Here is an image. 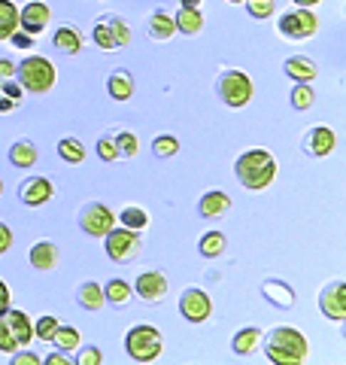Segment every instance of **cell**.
Returning a JSON list of instances; mask_svg holds the SVG:
<instances>
[{
	"instance_id": "ee69618b",
	"label": "cell",
	"mask_w": 346,
	"mask_h": 365,
	"mask_svg": "<svg viewBox=\"0 0 346 365\" xmlns=\"http://www.w3.org/2000/svg\"><path fill=\"white\" fill-rule=\"evenodd\" d=\"M9 247H13V232H9V225L0 222V253H6Z\"/></svg>"
},
{
	"instance_id": "8992f818",
	"label": "cell",
	"mask_w": 346,
	"mask_h": 365,
	"mask_svg": "<svg viewBox=\"0 0 346 365\" xmlns=\"http://www.w3.org/2000/svg\"><path fill=\"white\" fill-rule=\"evenodd\" d=\"M107 256L112 262H131L137 259V253H140V237H137V232H131V228H110L107 235Z\"/></svg>"
},
{
	"instance_id": "5bb4252c",
	"label": "cell",
	"mask_w": 346,
	"mask_h": 365,
	"mask_svg": "<svg viewBox=\"0 0 346 365\" xmlns=\"http://www.w3.org/2000/svg\"><path fill=\"white\" fill-rule=\"evenodd\" d=\"M52 195H55V189H52V182L46 177H33V180H28L25 186H21V201L31 204V207H40V204H46Z\"/></svg>"
},
{
	"instance_id": "52a82bcc",
	"label": "cell",
	"mask_w": 346,
	"mask_h": 365,
	"mask_svg": "<svg viewBox=\"0 0 346 365\" xmlns=\"http://www.w3.org/2000/svg\"><path fill=\"white\" fill-rule=\"evenodd\" d=\"M280 34L285 40H307L316 34V16L307 6H298L292 13L280 16Z\"/></svg>"
},
{
	"instance_id": "d590c367",
	"label": "cell",
	"mask_w": 346,
	"mask_h": 365,
	"mask_svg": "<svg viewBox=\"0 0 346 365\" xmlns=\"http://www.w3.org/2000/svg\"><path fill=\"white\" fill-rule=\"evenodd\" d=\"M292 104H295V110H310L313 107V88L310 86H295L292 88Z\"/></svg>"
},
{
	"instance_id": "e575fe53",
	"label": "cell",
	"mask_w": 346,
	"mask_h": 365,
	"mask_svg": "<svg viewBox=\"0 0 346 365\" xmlns=\"http://www.w3.org/2000/svg\"><path fill=\"white\" fill-rule=\"evenodd\" d=\"M95 43L100 46V49H119L115 46V37H112V28H110V21H98L95 25Z\"/></svg>"
},
{
	"instance_id": "6da1fadb",
	"label": "cell",
	"mask_w": 346,
	"mask_h": 365,
	"mask_svg": "<svg viewBox=\"0 0 346 365\" xmlns=\"http://www.w3.org/2000/svg\"><path fill=\"white\" fill-rule=\"evenodd\" d=\"M234 174L240 180V186L264 189V186H271L273 177H276V158L268 150H249L237 158Z\"/></svg>"
},
{
	"instance_id": "7dc6e473",
	"label": "cell",
	"mask_w": 346,
	"mask_h": 365,
	"mask_svg": "<svg viewBox=\"0 0 346 365\" xmlns=\"http://www.w3.org/2000/svg\"><path fill=\"white\" fill-rule=\"evenodd\" d=\"M6 307H9V289H6V283L0 280V314H4Z\"/></svg>"
},
{
	"instance_id": "7402d4cb",
	"label": "cell",
	"mask_w": 346,
	"mask_h": 365,
	"mask_svg": "<svg viewBox=\"0 0 346 365\" xmlns=\"http://www.w3.org/2000/svg\"><path fill=\"white\" fill-rule=\"evenodd\" d=\"M258 341H261V329H256V326L240 329V332L234 335V341H231V350H234L237 356H246V353L256 350Z\"/></svg>"
},
{
	"instance_id": "30bf717a",
	"label": "cell",
	"mask_w": 346,
	"mask_h": 365,
	"mask_svg": "<svg viewBox=\"0 0 346 365\" xmlns=\"http://www.w3.org/2000/svg\"><path fill=\"white\" fill-rule=\"evenodd\" d=\"M319 307H322V314H325L328 319H343L346 317V283L337 280V283H331V287L322 289Z\"/></svg>"
},
{
	"instance_id": "f6af8a7d",
	"label": "cell",
	"mask_w": 346,
	"mask_h": 365,
	"mask_svg": "<svg viewBox=\"0 0 346 365\" xmlns=\"http://www.w3.org/2000/svg\"><path fill=\"white\" fill-rule=\"evenodd\" d=\"M13 365H40V356L37 353H19L13 356Z\"/></svg>"
},
{
	"instance_id": "c3c4849f",
	"label": "cell",
	"mask_w": 346,
	"mask_h": 365,
	"mask_svg": "<svg viewBox=\"0 0 346 365\" xmlns=\"http://www.w3.org/2000/svg\"><path fill=\"white\" fill-rule=\"evenodd\" d=\"M46 365H70V359L61 356V353H52V356L46 359Z\"/></svg>"
},
{
	"instance_id": "ac0fdd59",
	"label": "cell",
	"mask_w": 346,
	"mask_h": 365,
	"mask_svg": "<svg viewBox=\"0 0 346 365\" xmlns=\"http://www.w3.org/2000/svg\"><path fill=\"white\" fill-rule=\"evenodd\" d=\"M285 73L292 79H298V83H310V79H316L319 71H316V64L310 58H304V55H295V58L285 61Z\"/></svg>"
},
{
	"instance_id": "d6986e66",
	"label": "cell",
	"mask_w": 346,
	"mask_h": 365,
	"mask_svg": "<svg viewBox=\"0 0 346 365\" xmlns=\"http://www.w3.org/2000/svg\"><path fill=\"white\" fill-rule=\"evenodd\" d=\"M177 31H182V34H201V28H204V16H201V9H194V6H182L179 13H177Z\"/></svg>"
},
{
	"instance_id": "4dcf8cb0",
	"label": "cell",
	"mask_w": 346,
	"mask_h": 365,
	"mask_svg": "<svg viewBox=\"0 0 346 365\" xmlns=\"http://www.w3.org/2000/svg\"><path fill=\"white\" fill-rule=\"evenodd\" d=\"M52 341H55V347L64 350V353L67 350H76L79 347V332H76V329H70V326H58Z\"/></svg>"
},
{
	"instance_id": "4fadbf2b",
	"label": "cell",
	"mask_w": 346,
	"mask_h": 365,
	"mask_svg": "<svg viewBox=\"0 0 346 365\" xmlns=\"http://www.w3.org/2000/svg\"><path fill=\"white\" fill-rule=\"evenodd\" d=\"M334 143H337V140H334V131L325 128V125H316V128H310V134H307L304 150L310 155H316V158H325L334 150Z\"/></svg>"
},
{
	"instance_id": "83f0119b",
	"label": "cell",
	"mask_w": 346,
	"mask_h": 365,
	"mask_svg": "<svg viewBox=\"0 0 346 365\" xmlns=\"http://www.w3.org/2000/svg\"><path fill=\"white\" fill-rule=\"evenodd\" d=\"M198 250H201V256H206V259L222 256V253H225V235H222V232H206V235L201 237Z\"/></svg>"
},
{
	"instance_id": "7c38bea8",
	"label": "cell",
	"mask_w": 346,
	"mask_h": 365,
	"mask_svg": "<svg viewBox=\"0 0 346 365\" xmlns=\"http://www.w3.org/2000/svg\"><path fill=\"white\" fill-rule=\"evenodd\" d=\"M49 6L46 4H28L25 9H19V25H21V31H28L31 37L33 34H40L46 25H49Z\"/></svg>"
},
{
	"instance_id": "b9f144b4",
	"label": "cell",
	"mask_w": 346,
	"mask_h": 365,
	"mask_svg": "<svg viewBox=\"0 0 346 365\" xmlns=\"http://www.w3.org/2000/svg\"><path fill=\"white\" fill-rule=\"evenodd\" d=\"M79 365H100L103 362V356H100V350L98 347H85L83 353H79V359H76Z\"/></svg>"
},
{
	"instance_id": "e0dca14e",
	"label": "cell",
	"mask_w": 346,
	"mask_h": 365,
	"mask_svg": "<svg viewBox=\"0 0 346 365\" xmlns=\"http://www.w3.org/2000/svg\"><path fill=\"white\" fill-rule=\"evenodd\" d=\"M28 259H31V265L37 268V271H52L58 265V247L49 244V241H40V244L31 247Z\"/></svg>"
},
{
	"instance_id": "bcb514c9",
	"label": "cell",
	"mask_w": 346,
	"mask_h": 365,
	"mask_svg": "<svg viewBox=\"0 0 346 365\" xmlns=\"http://www.w3.org/2000/svg\"><path fill=\"white\" fill-rule=\"evenodd\" d=\"M13 73H16V64L9 58H0V79H9Z\"/></svg>"
},
{
	"instance_id": "11a10c76",
	"label": "cell",
	"mask_w": 346,
	"mask_h": 365,
	"mask_svg": "<svg viewBox=\"0 0 346 365\" xmlns=\"http://www.w3.org/2000/svg\"><path fill=\"white\" fill-rule=\"evenodd\" d=\"M0 192H4V182H0Z\"/></svg>"
},
{
	"instance_id": "f1b7e54d",
	"label": "cell",
	"mask_w": 346,
	"mask_h": 365,
	"mask_svg": "<svg viewBox=\"0 0 346 365\" xmlns=\"http://www.w3.org/2000/svg\"><path fill=\"white\" fill-rule=\"evenodd\" d=\"M103 295H107L110 304H128L131 302V287L125 280L115 277V280H110L107 287H103Z\"/></svg>"
},
{
	"instance_id": "f5cc1de1",
	"label": "cell",
	"mask_w": 346,
	"mask_h": 365,
	"mask_svg": "<svg viewBox=\"0 0 346 365\" xmlns=\"http://www.w3.org/2000/svg\"><path fill=\"white\" fill-rule=\"evenodd\" d=\"M182 6H194V9H201V0H182Z\"/></svg>"
},
{
	"instance_id": "ffe728a7",
	"label": "cell",
	"mask_w": 346,
	"mask_h": 365,
	"mask_svg": "<svg viewBox=\"0 0 346 365\" xmlns=\"http://www.w3.org/2000/svg\"><path fill=\"white\" fill-rule=\"evenodd\" d=\"M231 207V198L225 195V192H206V195L201 198V204H198V210H201V216H222L225 210Z\"/></svg>"
},
{
	"instance_id": "74e56055",
	"label": "cell",
	"mask_w": 346,
	"mask_h": 365,
	"mask_svg": "<svg viewBox=\"0 0 346 365\" xmlns=\"http://www.w3.org/2000/svg\"><path fill=\"white\" fill-rule=\"evenodd\" d=\"M16 350H19V344H16L13 332H9L4 314H0V353H16Z\"/></svg>"
},
{
	"instance_id": "cb8c5ba5",
	"label": "cell",
	"mask_w": 346,
	"mask_h": 365,
	"mask_svg": "<svg viewBox=\"0 0 346 365\" xmlns=\"http://www.w3.org/2000/svg\"><path fill=\"white\" fill-rule=\"evenodd\" d=\"M13 31H19V9L13 0H0V40H9Z\"/></svg>"
},
{
	"instance_id": "f35d334b",
	"label": "cell",
	"mask_w": 346,
	"mask_h": 365,
	"mask_svg": "<svg viewBox=\"0 0 346 365\" xmlns=\"http://www.w3.org/2000/svg\"><path fill=\"white\" fill-rule=\"evenodd\" d=\"M110 28H112V37H115V46H128L131 43V28L125 25L122 19H110Z\"/></svg>"
},
{
	"instance_id": "d4e9b609",
	"label": "cell",
	"mask_w": 346,
	"mask_h": 365,
	"mask_svg": "<svg viewBox=\"0 0 346 365\" xmlns=\"http://www.w3.org/2000/svg\"><path fill=\"white\" fill-rule=\"evenodd\" d=\"M103 302H107V295H103V287L95 280H88L79 287V304L88 307V311H98V307H103Z\"/></svg>"
},
{
	"instance_id": "681fc988",
	"label": "cell",
	"mask_w": 346,
	"mask_h": 365,
	"mask_svg": "<svg viewBox=\"0 0 346 365\" xmlns=\"http://www.w3.org/2000/svg\"><path fill=\"white\" fill-rule=\"evenodd\" d=\"M4 91H6V95H9V98H13V101H16L19 95H21V88H19V86H13V83H9V79H6V86H4Z\"/></svg>"
},
{
	"instance_id": "3957f363",
	"label": "cell",
	"mask_w": 346,
	"mask_h": 365,
	"mask_svg": "<svg viewBox=\"0 0 346 365\" xmlns=\"http://www.w3.org/2000/svg\"><path fill=\"white\" fill-rule=\"evenodd\" d=\"M16 73H19V86L28 91H37V95H43V91H49L55 86V64L49 58H43V55L25 58L16 67Z\"/></svg>"
},
{
	"instance_id": "ba28073f",
	"label": "cell",
	"mask_w": 346,
	"mask_h": 365,
	"mask_svg": "<svg viewBox=\"0 0 346 365\" xmlns=\"http://www.w3.org/2000/svg\"><path fill=\"white\" fill-rule=\"evenodd\" d=\"M79 225H83L88 235L103 237L115 225V216H112L110 207H103V204H88V207L79 213Z\"/></svg>"
},
{
	"instance_id": "7a4b0ae2",
	"label": "cell",
	"mask_w": 346,
	"mask_h": 365,
	"mask_svg": "<svg viewBox=\"0 0 346 365\" xmlns=\"http://www.w3.org/2000/svg\"><path fill=\"white\" fill-rule=\"evenodd\" d=\"M264 350H268V359L276 365H298L307 359V338L292 326H276Z\"/></svg>"
},
{
	"instance_id": "484cf974",
	"label": "cell",
	"mask_w": 346,
	"mask_h": 365,
	"mask_svg": "<svg viewBox=\"0 0 346 365\" xmlns=\"http://www.w3.org/2000/svg\"><path fill=\"white\" fill-rule=\"evenodd\" d=\"M9 162H13L16 168H31L33 162H37V146L28 143V140H19L13 150H9Z\"/></svg>"
},
{
	"instance_id": "f907efd6",
	"label": "cell",
	"mask_w": 346,
	"mask_h": 365,
	"mask_svg": "<svg viewBox=\"0 0 346 365\" xmlns=\"http://www.w3.org/2000/svg\"><path fill=\"white\" fill-rule=\"evenodd\" d=\"M292 4H295V6H316L319 0H292Z\"/></svg>"
},
{
	"instance_id": "836d02e7",
	"label": "cell",
	"mask_w": 346,
	"mask_h": 365,
	"mask_svg": "<svg viewBox=\"0 0 346 365\" xmlns=\"http://www.w3.org/2000/svg\"><path fill=\"white\" fill-rule=\"evenodd\" d=\"M115 150H119V158H122V155L134 158V155H137V150H140V143H137V134L122 131L119 137H115Z\"/></svg>"
},
{
	"instance_id": "4316f807",
	"label": "cell",
	"mask_w": 346,
	"mask_h": 365,
	"mask_svg": "<svg viewBox=\"0 0 346 365\" xmlns=\"http://www.w3.org/2000/svg\"><path fill=\"white\" fill-rule=\"evenodd\" d=\"M55 46L61 52H79L83 49V34L73 31V28H58L55 31Z\"/></svg>"
},
{
	"instance_id": "60d3db41",
	"label": "cell",
	"mask_w": 346,
	"mask_h": 365,
	"mask_svg": "<svg viewBox=\"0 0 346 365\" xmlns=\"http://www.w3.org/2000/svg\"><path fill=\"white\" fill-rule=\"evenodd\" d=\"M98 155L103 158V162H115V158H119V150H115V140H100V143H98Z\"/></svg>"
},
{
	"instance_id": "ab89813d",
	"label": "cell",
	"mask_w": 346,
	"mask_h": 365,
	"mask_svg": "<svg viewBox=\"0 0 346 365\" xmlns=\"http://www.w3.org/2000/svg\"><path fill=\"white\" fill-rule=\"evenodd\" d=\"M243 4H249L252 19H268L273 13V0H243Z\"/></svg>"
},
{
	"instance_id": "d6a6232c",
	"label": "cell",
	"mask_w": 346,
	"mask_h": 365,
	"mask_svg": "<svg viewBox=\"0 0 346 365\" xmlns=\"http://www.w3.org/2000/svg\"><path fill=\"white\" fill-rule=\"evenodd\" d=\"M119 220H122V225H125V228H131V232H140V228H146L149 216H146L140 207H125Z\"/></svg>"
},
{
	"instance_id": "1f68e13d",
	"label": "cell",
	"mask_w": 346,
	"mask_h": 365,
	"mask_svg": "<svg viewBox=\"0 0 346 365\" xmlns=\"http://www.w3.org/2000/svg\"><path fill=\"white\" fill-rule=\"evenodd\" d=\"M152 153H155L158 158H170V155H177V153H179V140H177L173 134H161V137H155Z\"/></svg>"
},
{
	"instance_id": "8d00e7d4",
	"label": "cell",
	"mask_w": 346,
	"mask_h": 365,
	"mask_svg": "<svg viewBox=\"0 0 346 365\" xmlns=\"http://www.w3.org/2000/svg\"><path fill=\"white\" fill-rule=\"evenodd\" d=\"M55 329H58V319L55 317H40L37 326H33V335H37L40 341H52Z\"/></svg>"
},
{
	"instance_id": "277c9868",
	"label": "cell",
	"mask_w": 346,
	"mask_h": 365,
	"mask_svg": "<svg viewBox=\"0 0 346 365\" xmlns=\"http://www.w3.org/2000/svg\"><path fill=\"white\" fill-rule=\"evenodd\" d=\"M125 350L137 362H152L161 356V332L155 326H134L125 338Z\"/></svg>"
},
{
	"instance_id": "2e32d148",
	"label": "cell",
	"mask_w": 346,
	"mask_h": 365,
	"mask_svg": "<svg viewBox=\"0 0 346 365\" xmlns=\"http://www.w3.org/2000/svg\"><path fill=\"white\" fill-rule=\"evenodd\" d=\"M261 295L268 302H273L276 307H292L295 304V292H292V287L288 283H283V280H264L261 283Z\"/></svg>"
},
{
	"instance_id": "7bdbcfd3",
	"label": "cell",
	"mask_w": 346,
	"mask_h": 365,
	"mask_svg": "<svg viewBox=\"0 0 346 365\" xmlns=\"http://www.w3.org/2000/svg\"><path fill=\"white\" fill-rule=\"evenodd\" d=\"M9 40H13V46H19V49H31V46H33V40H37V37H31V34L28 31H13V37H9Z\"/></svg>"
},
{
	"instance_id": "603a6c76",
	"label": "cell",
	"mask_w": 346,
	"mask_h": 365,
	"mask_svg": "<svg viewBox=\"0 0 346 365\" xmlns=\"http://www.w3.org/2000/svg\"><path fill=\"white\" fill-rule=\"evenodd\" d=\"M173 34H177V21H173V16L155 13L152 19H149V37L152 40H170Z\"/></svg>"
},
{
	"instance_id": "8fae6325",
	"label": "cell",
	"mask_w": 346,
	"mask_h": 365,
	"mask_svg": "<svg viewBox=\"0 0 346 365\" xmlns=\"http://www.w3.org/2000/svg\"><path fill=\"white\" fill-rule=\"evenodd\" d=\"M164 292H167V280L161 271H146L137 277V295L143 302H158V299H164Z\"/></svg>"
},
{
	"instance_id": "9a60e30c",
	"label": "cell",
	"mask_w": 346,
	"mask_h": 365,
	"mask_svg": "<svg viewBox=\"0 0 346 365\" xmlns=\"http://www.w3.org/2000/svg\"><path fill=\"white\" fill-rule=\"evenodd\" d=\"M4 319H6V326H9V332H13L16 338V344L19 347H28L31 344V338H33V329H31V319L28 314H21V311H4Z\"/></svg>"
},
{
	"instance_id": "f546056e",
	"label": "cell",
	"mask_w": 346,
	"mask_h": 365,
	"mask_svg": "<svg viewBox=\"0 0 346 365\" xmlns=\"http://www.w3.org/2000/svg\"><path fill=\"white\" fill-rule=\"evenodd\" d=\"M58 153H61L64 162L79 165V162H83V158H85V146L79 143V140H73V137H64V140L58 143Z\"/></svg>"
},
{
	"instance_id": "9c48e42d",
	"label": "cell",
	"mask_w": 346,
	"mask_h": 365,
	"mask_svg": "<svg viewBox=\"0 0 346 365\" xmlns=\"http://www.w3.org/2000/svg\"><path fill=\"white\" fill-rule=\"evenodd\" d=\"M179 311L182 317L189 319V323H204L206 317H210L213 304H210V295L201 292V289H186L179 299Z\"/></svg>"
},
{
	"instance_id": "816d5d0a",
	"label": "cell",
	"mask_w": 346,
	"mask_h": 365,
	"mask_svg": "<svg viewBox=\"0 0 346 365\" xmlns=\"http://www.w3.org/2000/svg\"><path fill=\"white\" fill-rule=\"evenodd\" d=\"M13 110V101H0V113H9Z\"/></svg>"
},
{
	"instance_id": "5b68a950",
	"label": "cell",
	"mask_w": 346,
	"mask_h": 365,
	"mask_svg": "<svg viewBox=\"0 0 346 365\" xmlns=\"http://www.w3.org/2000/svg\"><path fill=\"white\" fill-rule=\"evenodd\" d=\"M219 98L225 101L228 107H246L252 101V79L240 71H228L222 79H219Z\"/></svg>"
},
{
	"instance_id": "44dd1931",
	"label": "cell",
	"mask_w": 346,
	"mask_h": 365,
	"mask_svg": "<svg viewBox=\"0 0 346 365\" xmlns=\"http://www.w3.org/2000/svg\"><path fill=\"white\" fill-rule=\"evenodd\" d=\"M134 95V76L128 71H115L110 76V98L112 101H128Z\"/></svg>"
},
{
	"instance_id": "db71d44e",
	"label": "cell",
	"mask_w": 346,
	"mask_h": 365,
	"mask_svg": "<svg viewBox=\"0 0 346 365\" xmlns=\"http://www.w3.org/2000/svg\"><path fill=\"white\" fill-rule=\"evenodd\" d=\"M231 4H243V0H231Z\"/></svg>"
}]
</instances>
